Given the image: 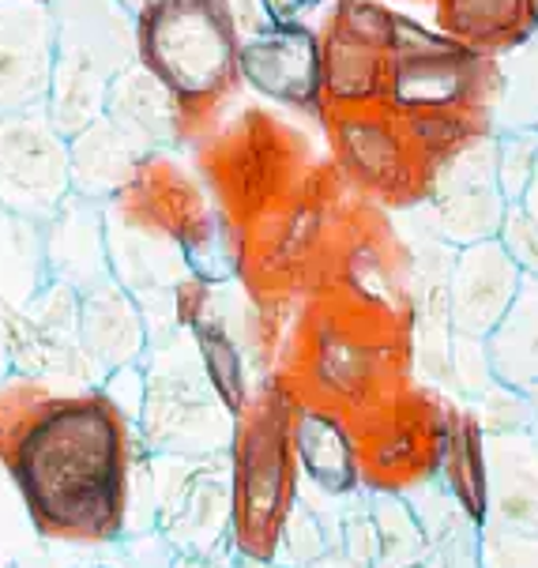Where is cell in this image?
<instances>
[{"label": "cell", "mask_w": 538, "mask_h": 568, "mask_svg": "<svg viewBox=\"0 0 538 568\" xmlns=\"http://www.w3.org/2000/svg\"><path fill=\"white\" fill-rule=\"evenodd\" d=\"M132 422L102 392L42 399L19 429L8 467L38 531L110 542L132 497Z\"/></svg>", "instance_id": "6da1fadb"}, {"label": "cell", "mask_w": 538, "mask_h": 568, "mask_svg": "<svg viewBox=\"0 0 538 568\" xmlns=\"http://www.w3.org/2000/svg\"><path fill=\"white\" fill-rule=\"evenodd\" d=\"M275 373L297 396L321 399L358 422L418 384L410 324L362 310L335 291H321L305 297L291 351Z\"/></svg>", "instance_id": "7a4b0ae2"}, {"label": "cell", "mask_w": 538, "mask_h": 568, "mask_svg": "<svg viewBox=\"0 0 538 568\" xmlns=\"http://www.w3.org/2000/svg\"><path fill=\"white\" fill-rule=\"evenodd\" d=\"M294 388L278 373L253 384V396L234 414L230 464V546L237 561H272L278 531L291 516L302 470L291 440Z\"/></svg>", "instance_id": "3957f363"}, {"label": "cell", "mask_w": 538, "mask_h": 568, "mask_svg": "<svg viewBox=\"0 0 538 568\" xmlns=\"http://www.w3.org/2000/svg\"><path fill=\"white\" fill-rule=\"evenodd\" d=\"M136 64L166 87L192 124L204 129L242 87V23L230 0H151L136 12Z\"/></svg>", "instance_id": "277c9868"}, {"label": "cell", "mask_w": 538, "mask_h": 568, "mask_svg": "<svg viewBox=\"0 0 538 568\" xmlns=\"http://www.w3.org/2000/svg\"><path fill=\"white\" fill-rule=\"evenodd\" d=\"M497 57L470 50L440 27L396 12L388 38V80L384 110L407 113H478L486 118L494 99ZM489 124V121H486Z\"/></svg>", "instance_id": "5b68a950"}, {"label": "cell", "mask_w": 538, "mask_h": 568, "mask_svg": "<svg viewBox=\"0 0 538 568\" xmlns=\"http://www.w3.org/2000/svg\"><path fill=\"white\" fill-rule=\"evenodd\" d=\"M159 456H226L234 414L207 384L189 332L155 339V358L143 373L140 422Z\"/></svg>", "instance_id": "8992f818"}, {"label": "cell", "mask_w": 538, "mask_h": 568, "mask_svg": "<svg viewBox=\"0 0 538 568\" xmlns=\"http://www.w3.org/2000/svg\"><path fill=\"white\" fill-rule=\"evenodd\" d=\"M445 407L448 396L415 384L380 410L351 422L362 489L403 497L434 483L440 470V445H445Z\"/></svg>", "instance_id": "52a82bcc"}, {"label": "cell", "mask_w": 538, "mask_h": 568, "mask_svg": "<svg viewBox=\"0 0 538 568\" xmlns=\"http://www.w3.org/2000/svg\"><path fill=\"white\" fill-rule=\"evenodd\" d=\"M248 113L253 118L215 140L207 166L211 192L237 230H245L256 215L291 196L313 173L309 155H302L297 140L283 124L264 118L261 110Z\"/></svg>", "instance_id": "ba28073f"}, {"label": "cell", "mask_w": 538, "mask_h": 568, "mask_svg": "<svg viewBox=\"0 0 538 568\" xmlns=\"http://www.w3.org/2000/svg\"><path fill=\"white\" fill-rule=\"evenodd\" d=\"M422 226L451 248L497 237L508 200L497 185V136L483 129L459 143L445 159L429 162L426 185L415 207H407Z\"/></svg>", "instance_id": "9c48e42d"}, {"label": "cell", "mask_w": 538, "mask_h": 568, "mask_svg": "<svg viewBox=\"0 0 538 568\" xmlns=\"http://www.w3.org/2000/svg\"><path fill=\"white\" fill-rule=\"evenodd\" d=\"M151 470L159 535L174 557L234 565L226 456H159Z\"/></svg>", "instance_id": "30bf717a"}, {"label": "cell", "mask_w": 538, "mask_h": 568, "mask_svg": "<svg viewBox=\"0 0 538 568\" xmlns=\"http://www.w3.org/2000/svg\"><path fill=\"white\" fill-rule=\"evenodd\" d=\"M324 129L332 140L335 173L358 189L365 204L407 211L418 204L426 185V162L403 136V124L384 105L365 110H328Z\"/></svg>", "instance_id": "8fae6325"}, {"label": "cell", "mask_w": 538, "mask_h": 568, "mask_svg": "<svg viewBox=\"0 0 538 568\" xmlns=\"http://www.w3.org/2000/svg\"><path fill=\"white\" fill-rule=\"evenodd\" d=\"M392 19L396 8L380 0H332L324 27H316L328 110H365L384 102Z\"/></svg>", "instance_id": "7c38bea8"}, {"label": "cell", "mask_w": 538, "mask_h": 568, "mask_svg": "<svg viewBox=\"0 0 538 568\" xmlns=\"http://www.w3.org/2000/svg\"><path fill=\"white\" fill-rule=\"evenodd\" d=\"M237 75L253 94L324 121V83H321V31L313 23H275L261 19L242 34Z\"/></svg>", "instance_id": "4fadbf2b"}, {"label": "cell", "mask_w": 538, "mask_h": 568, "mask_svg": "<svg viewBox=\"0 0 538 568\" xmlns=\"http://www.w3.org/2000/svg\"><path fill=\"white\" fill-rule=\"evenodd\" d=\"M291 440L302 486L309 494L324 500H351L362 494L358 445H354V426L347 414L294 392Z\"/></svg>", "instance_id": "5bb4252c"}, {"label": "cell", "mask_w": 538, "mask_h": 568, "mask_svg": "<svg viewBox=\"0 0 538 568\" xmlns=\"http://www.w3.org/2000/svg\"><path fill=\"white\" fill-rule=\"evenodd\" d=\"M520 283H524V272L516 267V260L508 256V248L497 242V237L456 248L451 272H448L451 335L486 339V335L501 324L508 305L516 302Z\"/></svg>", "instance_id": "9a60e30c"}, {"label": "cell", "mask_w": 538, "mask_h": 568, "mask_svg": "<svg viewBox=\"0 0 538 568\" xmlns=\"http://www.w3.org/2000/svg\"><path fill=\"white\" fill-rule=\"evenodd\" d=\"M489 513L486 524L538 531V440L531 429L486 437Z\"/></svg>", "instance_id": "2e32d148"}, {"label": "cell", "mask_w": 538, "mask_h": 568, "mask_svg": "<svg viewBox=\"0 0 538 568\" xmlns=\"http://www.w3.org/2000/svg\"><path fill=\"white\" fill-rule=\"evenodd\" d=\"M437 27L486 57H505L538 34V0H434Z\"/></svg>", "instance_id": "e0dca14e"}, {"label": "cell", "mask_w": 538, "mask_h": 568, "mask_svg": "<svg viewBox=\"0 0 538 568\" xmlns=\"http://www.w3.org/2000/svg\"><path fill=\"white\" fill-rule=\"evenodd\" d=\"M440 489L456 500L470 524L483 527L489 513V467H486V433L459 399L445 407V445H440Z\"/></svg>", "instance_id": "ac0fdd59"}, {"label": "cell", "mask_w": 538, "mask_h": 568, "mask_svg": "<svg viewBox=\"0 0 538 568\" xmlns=\"http://www.w3.org/2000/svg\"><path fill=\"white\" fill-rule=\"evenodd\" d=\"M486 358L497 384L524 396L538 388V278H524L501 324L486 335Z\"/></svg>", "instance_id": "d6986e66"}, {"label": "cell", "mask_w": 538, "mask_h": 568, "mask_svg": "<svg viewBox=\"0 0 538 568\" xmlns=\"http://www.w3.org/2000/svg\"><path fill=\"white\" fill-rule=\"evenodd\" d=\"M83 343L105 369H121L140 358L148 346V324L140 305L121 291H99L83 305Z\"/></svg>", "instance_id": "ffe728a7"}, {"label": "cell", "mask_w": 538, "mask_h": 568, "mask_svg": "<svg viewBox=\"0 0 538 568\" xmlns=\"http://www.w3.org/2000/svg\"><path fill=\"white\" fill-rule=\"evenodd\" d=\"M486 121L494 132H531L538 136V34L497 57L494 99Z\"/></svg>", "instance_id": "44dd1931"}, {"label": "cell", "mask_w": 538, "mask_h": 568, "mask_svg": "<svg viewBox=\"0 0 538 568\" xmlns=\"http://www.w3.org/2000/svg\"><path fill=\"white\" fill-rule=\"evenodd\" d=\"M373 538H377V561L373 568H422L426 561V527L415 516L407 497L365 489Z\"/></svg>", "instance_id": "7402d4cb"}, {"label": "cell", "mask_w": 538, "mask_h": 568, "mask_svg": "<svg viewBox=\"0 0 538 568\" xmlns=\"http://www.w3.org/2000/svg\"><path fill=\"white\" fill-rule=\"evenodd\" d=\"M335 550V516L321 508V497L309 489H297V500L278 531L275 557L278 568H313L321 557Z\"/></svg>", "instance_id": "603a6c76"}, {"label": "cell", "mask_w": 538, "mask_h": 568, "mask_svg": "<svg viewBox=\"0 0 538 568\" xmlns=\"http://www.w3.org/2000/svg\"><path fill=\"white\" fill-rule=\"evenodd\" d=\"M399 124L403 136L415 148V155L426 162V170L429 162L445 159L459 143H467L470 136L489 129L486 118H478V113H407V118H399Z\"/></svg>", "instance_id": "cb8c5ba5"}, {"label": "cell", "mask_w": 538, "mask_h": 568, "mask_svg": "<svg viewBox=\"0 0 538 568\" xmlns=\"http://www.w3.org/2000/svg\"><path fill=\"white\" fill-rule=\"evenodd\" d=\"M497 136V185H501L508 204H520L527 181L535 173L538 136L531 132H494Z\"/></svg>", "instance_id": "d4e9b609"}, {"label": "cell", "mask_w": 538, "mask_h": 568, "mask_svg": "<svg viewBox=\"0 0 538 568\" xmlns=\"http://www.w3.org/2000/svg\"><path fill=\"white\" fill-rule=\"evenodd\" d=\"M478 561L483 568H538V531L478 527Z\"/></svg>", "instance_id": "484cf974"}, {"label": "cell", "mask_w": 538, "mask_h": 568, "mask_svg": "<svg viewBox=\"0 0 538 568\" xmlns=\"http://www.w3.org/2000/svg\"><path fill=\"white\" fill-rule=\"evenodd\" d=\"M497 242L508 248L524 278H538V226L524 215L520 204H508L505 223L497 230Z\"/></svg>", "instance_id": "4316f807"}, {"label": "cell", "mask_w": 538, "mask_h": 568, "mask_svg": "<svg viewBox=\"0 0 538 568\" xmlns=\"http://www.w3.org/2000/svg\"><path fill=\"white\" fill-rule=\"evenodd\" d=\"M328 0H256L264 19L275 23H309V16H316Z\"/></svg>", "instance_id": "83f0119b"}, {"label": "cell", "mask_w": 538, "mask_h": 568, "mask_svg": "<svg viewBox=\"0 0 538 568\" xmlns=\"http://www.w3.org/2000/svg\"><path fill=\"white\" fill-rule=\"evenodd\" d=\"M520 211L531 223L538 226V159H535V173H531V181H527V189H524V196H520Z\"/></svg>", "instance_id": "f1b7e54d"}, {"label": "cell", "mask_w": 538, "mask_h": 568, "mask_svg": "<svg viewBox=\"0 0 538 568\" xmlns=\"http://www.w3.org/2000/svg\"><path fill=\"white\" fill-rule=\"evenodd\" d=\"M527 429H531V437L538 440V388L527 392Z\"/></svg>", "instance_id": "f546056e"}, {"label": "cell", "mask_w": 538, "mask_h": 568, "mask_svg": "<svg viewBox=\"0 0 538 568\" xmlns=\"http://www.w3.org/2000/svg\"><path fill=\"white\" fill-rule=\"evenodd\" d=\"M313 568H362V565H354V561H347V557H343L339 550H332L328 557H321V561H316Z\"/></svg>", "instance_id": "4dcf8cb0"}, {"label": "cell", "mask_w": 538, "mask_h": 568, "mask_svg": "<svg viewBox=\"0 0 538 568\" xmlns=\"http://www.w3.org/2000/svg\"><path fill=\"white\" fill-rule=\"evenodd\" d=\"M121 4H124V8H129V12H140V8H148V4H151V0H121Z\"/></svg>", "instance_id": "1f68e13d"}, {"label": "cell", "mask_w": 538, "mask_h": 568, "mask_svg": "<svg viewBox=\"0 0 538 568\" xmlns=\"http://www.w3.org/2000/svg\"><path fill=\"white\" fill-rule=\"evenodd\" d=\"M237 568H278L275 561H242Z\"/></svg>", "instance_id": "d6a6232c"}, {"label": "cell", "mask_w": 538, "mask_h": 568, "mask_svg": "<svg viewBox=\"0 0 538 568\" xmlns=\"http://www.w3.org/2000/svg\"><path fill=\"white\" fill-rule=\"evenodd\" d=\"M12 4H50V0H12Z\"/></svg>", "instance_id": "836d02e7"}]
</instances>
